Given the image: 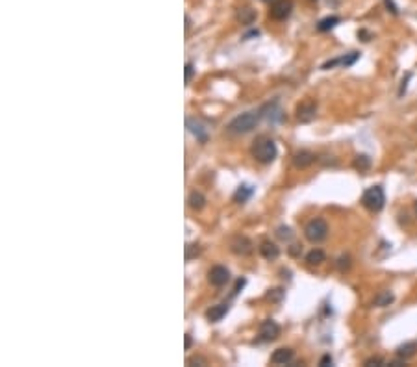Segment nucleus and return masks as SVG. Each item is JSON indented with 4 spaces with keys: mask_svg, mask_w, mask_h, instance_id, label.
I'll use <instances>...</instances> for the list:
<instances>
[{
    "mask_svg": "<svg viewBox=\"0 0 417 367\" xmlns=\"http://www.w3.org/2000/svg\"><path fill=\"white\" fill-rule=\"evenodd\" d=\"M276 154H278L276 143L271 138H267V136H259L254 141V145H252V156H254V160L259 163L275 162Z\"/></svg>",
    "mask_w": 417,
    "mask_h": 367,
    "instance_id": "obj_1",
    "label": "nucleus"
},
{
    "mask_svg": "<svg viewBox=\"0 0 417 367\" xmlns=\"http://www.w3.org/2000/svg\"><path fill=\"white\" fill-rule=\"evenodd\" d=\"M262 113L259 112H245L238 117H234L228 124V132L232 134H249L258 126Z\"/></svg>",
    "mask_w": 417,
    "mask_h": 367,
    "instance_id": "obj_2",
    "label": "nucleus"
},
{
    "mask_svg": "<svg viewBox=\"0 0 417 367\" xmlns=\"http://www.w3.org/2000/svg\"><path fill=\"white\" fill-rule=\"evenodd\" d=\"M361 202L367 209L371 212H380L386 204V195H384V189L380 186H373V188L366 189V193L361 197Z\"/></svg>",
    "mask_w": 417,
    "mask_h": 367,
    "instance_id": "obj_3",
    "label": "nucleus"
},
{
    "mask_svg": "<svg viewBox=\"0 0 417 367\" xmlns=\"http://www.w3.org/2000/svg\"><path fill=\"white\" fill-rule=\"evenodd\" d=\"M304 235H306V240L311 241V243H321V241L326 240V235H328V224H326L325 219H321V217L311 219L310 223L306 224Z\"/></svg>",
    "mask_w": 417,
    "mask_h": 367,
    "instance_id": "obj_4",
    "label": "nucleus"
},
{
    "mask_svg": "<svg viewBox=\"0 0 417 367\" xmlns=\"http://www.w3.org/2000/svg\"><path fill=\"white\" fill-rule=\"evenodd\" d=\"M208 282L214 287H223L230 282V271L224 265H214L208 273Z\"/></svg>",
    "mask_w": 417,
    "mask_h": 367,
    "instance_id": "obj_5",
    "label": "nucleus"
},
{
    "mask_svg": "<svg viewBox=\"0 0 417 367\" xmlns=\"http://www.w3.org/2000/svg\"><path fill=\"white\" fill-rule=\"evenodd\" d=\"M317 115V102L308 98L297 106V119L300 122H311Z\"/></svg>",
    "mask_w": 417,
    "mask_h": 367,
    "instance_id": "obj_6",
    "label": "nucleus"
},
{
    "mask_svg": "<svg viewBox=\"0 0 417 367\" xmlns=\"http://www.w3.org/2000/svg\"><path fill=\"white\" fill-rule=\"evenodd\" d=\"M291 10H293V2L291 0H276L271 6V17L275 20H285L291 15Z\"/></svg>",
    "mask_w": 417,
    "mask_h": 367,
    "instance_id": "obj_7",
    "label": "nucleus"
},
{
    "mask_svg": "<svg viewBox=\"0 0 417 367\" xmlns=\"http://www.w3.org/2000/svg\"><path fill=\"white\" fill-rule=\"evenodd\" d=\"M278 336H280V326L276 325V321L265 319V321L259 325V337H262V342H275Z\"/></svg>",
    "mask_w": 417,
    "mask_h": 367,
    "instance_id": "obj_8",
    "label": "nucleus"
},
{
    "mask_svg": "<svg viewBox=\"0 0 417 367\" xmlns=\"http://www.w3.org/2000/svg\"><path fill=\"white\" fill-rule=\"evenodd\" d=\"M186 128H188L189 132L193 134L199 141H202V143L208 141V128H204V124L199 121V119L188 117L186 119Z\"/></svg>",
    "mask_w": 417,
    "mask_h": 367,
    "instance_id": "obj_9",
    "label": "nucleus"
},
{
    "mask_svg": "<svg viewBox=\"0 0 417 367\" xmlns=\"http://www.w3.org/2000/svg\"><path fill=\"white\" fill-rule=\"evenodd\" d=\"M259 113H262V117L269 119L271 122H280L282 119H284V113H282V110H280L278 102L265 104V106L259 110Z\"/></svg>",
    "mask_w": 417,
    "mask_h": 367,
    "instance_id": "obj_10",
    "label": "nucleus"
},
{
    "mask_svg": "<svg viewBox=\"0 0 417 367\" xmlns=\"http://www.w3.org/2000/svg\"><path fill=\"white\" fill-rule=\"evenodd\" d=\"M293 356H295V352L291 351V349H288V347H280V349H276V351L273 352L271 362L275 363V365H285V363H290L291 360H293Z\"/></svg>",
    "mask_w": 417,
    "mask_h": 367,
    "instance_id": "obj_11",
    "label": "nucleus"
},
{
    "mask_svg": "<svg viewBox=\"0 0 417 367\" xmlns=\"http://www.w3.org/2000/svg\"><path fill=\"white\" fill-rule=\"evenodd\" d=\"M316 162V154L310 152V150H300L293 156V165L299 169H306L310 167L311 163Z\"/></svg>",
    "mask_w": 417,
    "mask_h": 367,
    "instance_id": "obj_12",
    "label": "nucleus"
},
{
    "mask_svg": "<svg viewBox=\"0 0 417 367\" xmlns=\"http://www.w3.org/2000/svg\"><path fill=\"white\" fill-rule=\"evenodd\" d=\"M358 58H360V54H358V52H351V54H347V56H341V58H336V60L326 61L325 65H323V69H334L336 65L349 67V65H352V63H354Z\"/></svg>",
    "mask_w": 417,
    "mask_h": 367,
    "instance_id": "obj_13",
    "label": "nucleus"
},
{
    "mask_svg": "<svg viewBox=\"0 0 417 367\" xmlns=\"http://www.w3.org/2000/svg\"><path fill=\"white\" fill-rule=\"evenodd\" d=\"M232 250L236 254H241V256H247L252 252V241L247 240V238H236L232 241Z\"/></svg>",
    "mask_w": 417,
    "mask_h": 367,
    "instance_id": "obj_14",
    "label": "nucleus"
},
{
    "mask_svg": "<svg viewBox=\"0 0 417 367\" xmlns=\"http://www.w3.org/2000/svg\"><path fill=\"white\" fill-rule=\"evenodd\" d=\"M228 310H230V306L228 304H217V306H212L208 311H206V317H208V321H212V323H217V321H221L226 313H228Z\"/></svg>",
    "mask_w": 417,
    "mask_h": 367,
    "instance_id": "obj_15",
    "label": "nucleus"
},
{
    "mask_svg": "<svg viewBox=\"0 0 417 367\" xmlns=\"http://www.w3.org/2000/svg\"><path fill=\"white\" fill-rule=\"evenodd\" d=\"M259 252H262V256H264L265 260H276L280 256V249L276 247L275 243H271V241H264V243L259 245Z\"/></svg>",
    "mask_w": 417,
    "mask_h": 367,
    "instance_id": "obj_16",
    "label": "nucleus"
},
{
    "mask_svg": "<svg viewBox=\"0 0 417 367\" xmlns=\"http://www.w3.org/2000/svg\"><path fill=\"white\" fill-rule=\"evenodd\" d=\"M252 193H254V189L250 188V186H239L238 189H236L234 193V202L238 204H245L247 200L252 197Z\"/></svg>",
    "mask_w": 417,
    "mask_h": 367,
    "instance_id": "obj_17",
    "label": "nucleus"
},
{
    "mask_svg": "<svg viewBox=\"0 0 417 367\" xmlns=\"http://www.w3.org/2000/svg\"><path fill=\"white\" fill-rule=\"evenodd\" d=\"M395 301V295H393L392 291H380L377 297H375V301H373V306H377V308H386V306H389L392 302Z\"/></svg>",
    "mask_w": 417,
    "mask_h": 367,
    "instance_id": "obj_18",
    "label": "nucleus"
},
{
    "mask_svg": "<svg viewBox=\"0 0 417 367\" xmlns=\"http://www.w3.org/2000/svg\"><path fill=\"white\" fill-rule=\"evenodd\" d=\"M373 165L371 158L367 156V154H358L356 158H354V162H352V167L356 169V171H360V173H366V171H369Z\"/></svg>",
    "mask_w": 417,
    "mask_h": 367,
    "instance_id": "obj_19",
    "label": "nucleus"
},
{
    "mask_svg": "<svg viewBox=\"0 0 417 367\" xmlns=\"http://www.w3.org/2000/svg\"><path fill=\"white\" fill-rule=\"evenodd\" d=\"M417 352V342H410V343H404V345H399L397 351H395V354H397L399 358H410L413 356Z\"/></svg>",
    "mask_w": 417,
    "mask_h": 367,
    "instance_id": "obj_20",
    "label": "nucleus"
},
{
    "mask_svg": "<svg viewBox=\"0 0 417 367\" xmlns=\"http://www.w3.org/2000/svg\"><path fill=\"white\" fill-rule=\"evenodd\" d=\"M188 202L193 209H202L204 206H206V197H204L200 191H191V193H189Z\"/></svg>",
    "mask_w": 417,
    "mask_h": 367,
    "instance_id": "obj_21",
    "label": "nucleus"
},
{
    "mask_svg": "<svg viewBox=\"0 0 417 367\" xmlns=\"http://www.w3.org/2000/svg\"><path fill=\"white\" fill-rule=\"evenodd\" d=\"M325 260H326V256L321 249H314L311 252H308V256H306V261H308L310 265H321Z\"/></svg>",
    "mask_w": 417,
    "mask_h": 367,
    "instance_id": "obj_22",
    "label": "nucleus"
},
{
    "mask_svg": "<svg viewBox=\"0 0 417 367\" xmlns=\"http://www.w3.org/2000/svg\"><path fill=\"white\" fill-rule=\"evenodd\" d=\"M336 24H340V17L332 15V17H326V19L319 20V24H317V30L319 32H328L332 30Z\"/></svg>",
    "mask_w": 417,
    "mask_h": 367,
    "instance_id": "obj_23",
    "label": "nucleus"
},
{
    "mask_svg": "<svg viewBox=\"0 0 417 367\" xmlns=\"http://www.w3.org/2000/svg\"><path fill=\"white\" fill-rule=\"evenodd\" d=\"M239 20L243 22V24H252V20L256 19V13L250 8H243V10L239 11Z\"/></svg>",
    "mask_w": 417,
    "mask_h": 367,
    "instance_id": "obj_24",
    "label": "nucleus"
},
{
    "mask_svg": "<svg viewBox=\"0 0 417 367\" xmlns=\"http://www.w3.org/2000/svg\"><path fill=\"white\" fill-rule=\"evenodd\" d=\"M195 76V65L193 63H186V67H184V80H186V84H189V82L193 80Z\"/></svg>",
    "mask_w": 417,
    "mask_h": 367,
    "instance_id": "obj_25",
    "label": "nucleus"
},
{
    "mask_svg": "<svg viewBox=\"0 0 417 367\" xmlns=\"http://www.w3.org/2000/svg\"><path fill=\"white\" fill-rule=\"evenodd\" d=\"M349 267H351V258H349V256H340V258H337V269L343 273V271H347Z\"/></svg>",
    "mask_w": 417,
    "mask_h": 367,
    "instance_id": "obj_26",
    "label": "nucleus"
},
{
    "mask_svg": "<svg viewBox=\"0 0 417 367\" xmlns=\"http://www.w3.org/2000/svg\"><path fill=\"white\" fill-rule=\"evenodd\" d=\"M276 235H278L280 240H291V238H293V232H291V228H288V226H280Z\"/></svg>",
    "mask_w": 417,
    "mask_h": 367,
    "instance_id": "obj_27",
    "label": "nucleus"
},
{
    "mask_svg": "<svg viewBox=\"0 0 417 367\" xmlns=\"http://www.w3.org/2000/svg\"><path fill=\"white\" fill-rule=\"evenodd\" d=\"M363 365L366 367H382V365H387L386 362H384V360H382V358H369V360H366V362H363Z\"/></svg>",
    "mask_w": 417,
    "mask_h": 367,
    "instance_id": "obj_28",
    "label": "nucleus"
},
{
    "mask_svg": "<svg viewBox=\"0 0 417 367\" xmlns=\"http://www.w3.org/2000/svg\"><path fill=\"white\" fill-rule=\"evenodd\" d=\"M282 297H284V291H282V290H273V291L269 293V299H271V301H280Z\"/></svg>",
    "mask_w": 417,
    "mask_h": 367,
    "instance_id": "obj_29",
    "label": "nucleus"
},
{
    "mask_svg": "<svg viewBox=\"0 0 417 367\" xmlns=\"http://www.w3.org/2000/svg\"><path fill=\"white\" fill-rule=\"evenodd\" d=\"M245 284H247V280H245V278H239V280H238V284H236V287H234V291H232V295H236V293H239V290H241V287H243Z\"/></svg>",
    "mask_w": 417,
    "mask_h": 367,
    "instance_id": "obj_30",
    "label": "nucleus"
},
{
    "mask_svg": "<svg viewBox=\"0 0 417 367\" xmlns=\"http://www.w3.org/2000/svg\"><path fill=\"white\" fill-rule=\"evenodd\" d=\"M319 365L321 367H326V365H332V358L326 354V356H323L321 358V362H319Z\"/></svg>",
    "mask_w": 417,
    "mask_h": 367,
    "instance_id": "obj_31",
    "label": "nucleus"
},
{
    "mask_svg": "<svg viewBox=\"0 0 417 367\" xmlns=\"http://www.w3.org/2000/svg\"><path fill=\"white\" fill-rule=\"evenodd\" d=\"M186 349H189V347H191V336H189V334H186Z\"/></svg>",
    "mask_w": 417,
    "mask_h": 367,
    "instance_id": "obj_32",
    "label": "nucleus"
},
{
    "mask_svg": "<svg viewBox=\"0 0 417 367\" xmlns=\"http://www.w3.org/2000/svg\"><path fill=\"white\" fill-rule=\"evenodd\" d=\"M415 212H417V202H415Z\"/></svg>",
    "mask_w": 417,
    "mask_h": 367,
    "instance_id": "obj_33",
    "label": "nucleus"
}]
</instances>
